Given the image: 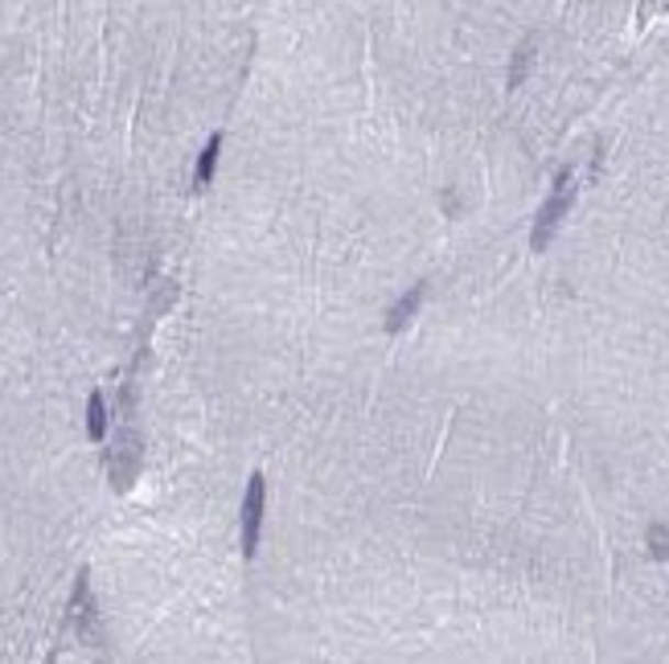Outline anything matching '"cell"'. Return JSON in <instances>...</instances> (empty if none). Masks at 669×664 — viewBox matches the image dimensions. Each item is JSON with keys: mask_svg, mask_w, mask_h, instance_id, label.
<instances>
[{"mask_svg": "<svg viewBox=\"0 0 669 664\" xmlns=\"http://www.w3.org/2000/svg\"><path fill=\"white\" fill-rule=\"evenodd\" d=\"M264 505H267V484L255 472L247 480V496H243V554L255 558L259 550V529H264Z\"/></svg>", "mask_w": 669, "mask_h": 664, "instance_id": "obj_2", "label": "cell"}, {"mask_svg": "<svg viewBox=\"0 0 669 664\" xmlns=\"http://www.w3.org/2000/svg\"><path fill=\"white\" fill-rule=\"evenodd\" d=\"M423 295H427V283H415L411 292H403V300L390 308V316H387V328L390 333H403L411 320H415V312H420V304H423Z\"/></svg>", "mask_w": 669, "mask_h": 664, "instance_id": "obj_3", "label": "cell"}, {"mask_svg": "<svg viewBox=\"0 0 669 664\" xmlns=\"http://www.w3.org/2000/svg\"><path fill=\"white\" fill-rule=\"evenodd\" d=\"M649 541H654V554L657 558H669V533H666V526L649 529Z\"/></svg>", "mask_w": 669, "mask_h": 664, "instance_id": "obj_7", "label": "cell"}, {"mask_svg": "<svg viewBox=\"0 0 669 664\" xmlns=\"http://www.w3.org/2000/svg\"><path fill=\"white\" fill-rule=\"evenodd\" d=\"M219 153H222V136H210V144H205L202 156H198V172H193L198 189H205L210 181H214V165H219Z\"/></svg>", "mask_w": 669, "mask_h": 664, "instance_id": "obj_4", "label": "cell"}, {"mask_svg": "<svg viewBox=\"0 0 669 664\" xmlns=\"http://www.w3.org/2000/svg\"><path fill=\"white\" fill-rule=\"evenodd\" d=\"M529 63H534V42H522L514 54V66H510V87H522V82H526Z\"/></svg>", "mask_w": 669, "mask_h": 664, "instance_id": "obj_6", "label": "cell"}, {"mask_svg": "<svg viewBox=\"0 0 669 664\" xmlns=\"http://www.w3.org/2000/svg\"><path fill=\"white\" fill-rule=\"evenodd\" d=\"M571 201H576V169H562L559 177H555L550 193H546V201H543V210H538V217H534V230H529V247H534V250H546V247H550V238L559 234L562 217L571 214Z\"/></svg>", "mask_w": 669, "mask_h": 664, "instance_id": "obj_1", "label": "cell"}, {"mask_svg": "<svg viewBox=\"0 0 669 664\" xmlns=\"http://www.w3.org/2000/svg\"><path fill=\"white\" fill-rule=\"evenodd\" d=\"M87 435H91V439H103V435H108V406H103V394H91V402H87Z\"/></svg>", "mask_w": 669, "mask_h": 664, "instance_id": "obj_5", "label": "cell"}]
</instances>
